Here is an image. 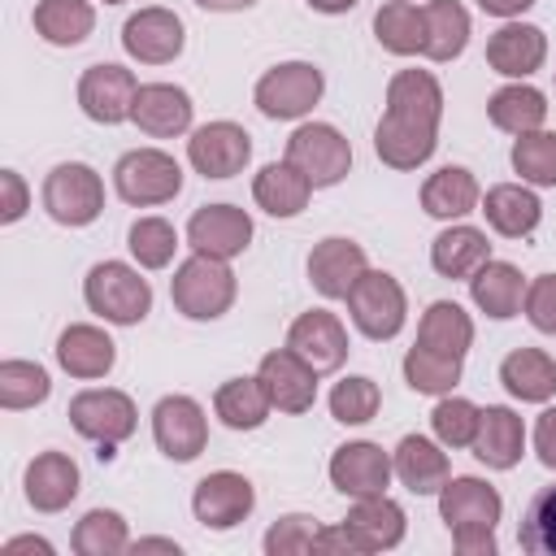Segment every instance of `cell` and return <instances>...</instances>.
I'll return each mask as SVG.
<instances>
[{
    "label": "cell",
    "instance_id": "cell-32",
    "mask_svg": "<svg viewBox=\"0 0 556 556\" xmlns=\"http://www.w3.org/2000/svg\"><path fill=\"white\" fill-rule=\"evenodd\" d=\"M491 261V243L482 230L473 226H452L443 230L434 243H430V265L443 274V278H469L478 265Z\"/></svg>",
    "mask_w": 556,
    "mask_h": 556
},
{
    "label": "cell",
    "instance_id": "cell-44",
    "mask_svg": "<svg viewBox=\"0 0 556 556\" xmlns=\"http://www.w3.org/2000/svg\"><path fill=\"white\" fill-rule=\"evenodd\" d=\"M517 543L530 552V556H556V486H543L526 517H521V530H517Z\"/></svg>",
    "mask_w": 556,
    "mask_h": 556
},
{
    "label": "cell",
    "instance_id": "cell-56",
    "mask_svg": "<svg viewBox=\"0 0 556 556\" xmlns=\"http://www.w3.org/2000/svg\"><path fill=\"white\" fill-rule=\"evenodd\" d=\"M135 552H178V543L174 539H139Z\"/></svg>",
    "mask_w": 556,
    "mask_h": 556
},
{
    "label": "cell",
    "instance_id": "cell-24",
    "mask_svg": "<svg viewBox=\"0 0 556 556\" xmlns=\"http://www.w3.org/2000/svg\"><path fill=\"white\" fill-rule=\"evenodd\" d=\"M78 495V465L65 452H39L26 465V500L39 513H61Z\"/></svg>",
    "mask_w": 556,
    "mask_h": 556
},
{
    "label": "cell",
    "instance_id": "cell-37",
    "mask_svg": "<svg viewBox=\"0 0 556 556\" xmlns=\"http://www.w3.org/2000/svg\"><path fill=\"white\" fill-rule=\"evenodd\" d=\"M374 35L387 52L395 56H413L426 48V17L417 4L408 0H387L378 13H374Z\"/></svg>",
    "mask_w": 556,
    "mask_h": 556
},
{
    "label": "cell",
    "instance_id": "cell-20",
    "mask_svg": "<svg viewBox=\"0 0 556 556\" xmlns=\"http://www.w3.org/2000/svg\"><path fill=\"white\" fill-rule=\"evenodd\" d=\"M365 274V248L352 239H321L308 252V282L326 295V300H348V291L356 287V278Z\"/></svg>",
    "mask_w": 556,
    "mask_h": 556
},
{
    "label": "cell",
    "instance_id": "cell-43",
    "mask_svg": "<svg viewBox=\"0 0 556 556\" xmlns=\"http://www.w3.org/2000/svg\"><path fill=\"white\" fill-rule=\"evenodd\" d=\"M48 391H52V382H48V374H43L35 361H4V365H0V404H4L9 413L43 404Z\"/></svg>",
    "mask_w": 556,
    "mask_h": 556
},
{
    "label": "cell",
    "instance_id": "cell-8",
    "mask_svg": "<svg viewBox=\"0 0 556 556\" xmlns=\"http://www.w3.org/2000/svg\"><path fill=\"white\" fill-rule=\"evenodd\" d=\"M135 400L126 391H113V387H91V391H78L70 400V426L83 434V439H96L100 447H113L122 439L135 434Z\"/></svg>",
    "mask_w": 556,
    "mask_h": 556
},
{
    "label": "cell",
    "instance_id": "cell-15",
    "mask_svg": "<svg viewBox=\"0 0 556 556\" xmlns=\"http://www.w3.org/2000/svg\"><path fill=\"white\" fill-rule=\"evenodd\" d=\"M187 156H191V165H195L204 178H230V174H239V169L248 165L252 139H248V130L235 126V122H208V126H200V130L187 139Z\"/></svg>",
    "mask_w": 556,
    "mask_h": 556
},
{
    "label": "cell",
    "instance_id": "cell-26",
    "mask_svg": "<svg viewBox=\"0 0 556 556\" xmlns=\"http://www.w3.org/2000/svg\"><path fill=\"white\" fill-rule=\"evenodd\" d=\"M343 526L361 539L365 552H382V547H395L404 539V508L387 495H365V500L352 504Z\"/></svg>",
    "mask_w": 556,
    "mask_h": 556
},
{
    "label": "cell",
    "instance_id": "cell-3",
    "mask_svg": "<svg viewBox=\"0 0 556 556\" xmlns=\"http://www.w3.org/2000/svg\"><path fill=\"white\" fill-rule=\"evenodd\" d=\"M174 308L191 321H213L235 304V274L226 269L222 256H204L195 252L191 261L178 265L174 282H169Z\"/></svg>",
    "mask_w": 556,
    "mask_h": 556
},
{
    "label": "cell",
    "instance_id": "cell-28",
    "mask_svg": "<svg viewBox=\"0 0 556 556\" xmlns=\"http://www.w3.org/2000/svg\"><path fill=\"white\" fill-rule=\"evenodd\" d=\"M391 465H395L400 482H404L413 495H434V491H443V482H447V456H443L430 439H421V434H404Z\"/></svg>",
    "mask_w": 556,
    "mask_h": 556
},
{
    "label": "cell",
    "instance_id": "cell-47",
    "mask_svg": "<svg viewBox=\"0 0 556 556\" xmlns=\"http://www.w3.org/2000/svg\"><path fill=\"white\" fill-rule=\"evenodd\" d=\"M378 387L369 378H343L334 382L330 391V417L343 421V426H365L374 413H378Z\"/></svg>",
    "mask_w": 556,
    "mask_h": 556
},
{
    "label": "cell",
    "instance_id": "cell-52",
    "mask_svg": "<svg viewBox=\"0 0 556 556\" xmlns=\"http://www.w3.org/2000/svg\"><path fill=\"white\" fill-rule=\"evenodd\" d=\"M313 552H365V547L348 526H334V530H317Z\"/></svg>",
    "mask_w": 556,
    "mask_h": 556
},
{
    "label": "cell",
    "instance_id": "cell-29",
    "mask_svg": "<svg viewBox=\"0 0 556 556\" xmlns=\"http://www.w3.org/2000/svg\"><path fill=\"white\" fill-rule=\"evenodd\" d=\"M500 382H504L508 395H517V400H530V404L552 400V395H556V361H552L547 352H539V348H517V352L504 356Z\"/></svg>",
    "mask_w": 556,
    "mask_h": 556
},
{
    "label": "cell",
    "instance_id": "cell-25",
    "mask_svg": "<svg viewBox=\"0 0 556 556\" xmlns=\"http://www.w3.org/2000/svg\"><path fill=\"white\" fill-rule=\"evenodd\" d=\"M56 361L74 378H104L113 369V361H117V348L96 326H70L56 339Z\"/></svg>",
    "mask_w": 556,
    "mask_h": 556
},
{
    "label": "cell",
    "instance_id": "cell-23",
    "mask_svg": "<svg viewBox=\"0 0 556 556\" xmlns=\"http://www.w3.org/2000/svg\"><path fill=\"white\" fill-rule=\"evenodd\" d=\"M473 456L486 465V469H513L521 460V447H526V430H521V417L504 404H491L482 408L478 417V434H473Z\"/></svg>",
    "mask_w": 556,
    "mask_h": 556
},
{
    "label": "cell",
    "instance_id": "cell-11",
    "mask_svg": "<svg viewBox=\"0 0 556 556\" xmlns=\"http://www.w3.org/2000/svg\"><path fill=\"white\" fill-rule=\"evenodd\" d=\"M152 439L169 460H195L208 443L204 408L191 395H165L152 408Z\"/></svg>",
    "mask_w": 556,
    "mask_h": 556
},
{
    "label": "cell",
    "instance_id": "cell-34",
    "mask_svg": "<svg viewBox=\"0 0 556 556\" xmlns=\"http://www.w3.org/2000/svg\"><path fill=\"white\" fill-rule=\"evenodd\" d=\"M213 408H217V417L230 430H256L269 417L274 400H269V391H265V382L256 374V378H230V382H222Z\"/></svg>",
    "mask_w": 556,
    "mask_h": 556
},
{
    "label": "cell",
    "instance_id": "cell-55",
    "mask_svg": "<svg viewBox=\"0 0 556 556\" xmlns=\"http://www.w3.org/2000/svg\"><path fill=\"white\" fill-rule=\"evenodd\" d=\"M200 9H213V13H235V9H252L256 0H195Z\"/></svg>",
    "mask_w": 556,
    "mask_h": 556
},
{
    "label": "cell",
    "instance_id": "cell-46",
    "mask_svg": "<svg viewBox=\"0 0 556 556\" xmlns=\"http://www.w3.org/2000/svg\"><path fill=\"white\" fill-rule=\"evenodd\" d=\"M478 417H482L478 404H469V400H460V395H447V400L434 404L430 426H434L439 443H447V447H469L473 434H478Z\"/></svg>",
    "mask_w": 556,
    "mask_h": 556
},
{
    "label": "cell",
    "instance_id": "cell-58",
    "mask_svg": "<svg viewBox=\"0 0 556 556\" xmlns=\"http://www.w3.org/2000/svg\"><path fill=\"white\" fill-rule=\"evenodd\" d=\"M104 4H117V0H104Z\"/></svg>",
    "mask_w": 556,
    "mask_h": 556
},
{
    "label": "cell",
    "instance_id": "cell-1",
    "mask_svg": "<svg viewBox=\"0 0 556 556\" xmlns=\"http://www.w3.org/2000/svg\"><path fill=\"white\" fill-rule=\"evenodd\" d=\"M443 87L430 70H400L387 83V113L374 130V152L391 169H417L434 152Z\"/></svg>",
    "mask_w": 556,
    "mask_h": 556
},
{
    "label": "cell",
    "instance_id": "cell-16",
    "mask_svg": "<svg viewBox=\"0 0 556 556\" xmlns=\"http://www.w3.org/2000/svg\"><path fill=\"white\" fill-rule=\"evenodd\" d=\"M187 239H191L195 252L230 261L252 243V217L243 208H235V204H204V208L191 213Z\"/></svg>",
    "mask_w": 556,
    "mask_h": 556
},
{
    "label": "cell",
    "instance_id": "cell-22",
    "mask_svg": "<svg viewBox=\"0 0 556 556\" xmlns=\"http://www.w3.org/2000/svg\"><path fill=\"white\" fill-rule=\"evenodd\" d=\"M130 122L156 139H169V135H182L191 126V96L174 83H148L139 87L135 96V109H130Z\"/></svg>",
    "mask_w": 556,
    "mask_h": 556
},
{
    "label": "cell",
    "instance_id": "cell-21",
    "mask_svg": "<svg viewBox=\"0 0 556 556\" xmlns=\"http://www.w3.org/2000/svg\"><path fill=\"white\" fill-rule=\"evenodd\" d=\"M543 56H547V35L539 26H526V22H508L486 39V65L495 74H508V78L534 74L543 65Z\"/></svg>",
    "mask_w": 556,
    "mask_h": 556
},
{
    "label": "cell",
    "instance_id": "cell-31",
    "mask_svg": "<svg viewBox=\"0 0 556 556\" xmlns=\"http://www.w3.org/2000/svg\"><path fill=\"white\" fill-rule=\"evenodd\" d=\"M308 191H313V182H308L291 161L265 165V169L256 174V182H252L256 204H261L265 213H274V217H295V213L308 204Z\"/></svg>",
    "mask_w": 556,
    "mask_h": 556
},
{
    "label": "cell",
    "instance_id": "cell-27",
    "mask_svg": "<svg viewBox=\"0 0 556 556\" xmlns=\"http://www.w3.org/2000/svg\"><path fill=\"white\" fill-rule=\"evenodd\" d=\"M521 269L517 265H508V261H486V265H478L473 274H469V295H473V304L486 313V317H513L517 308H521Z\"/></svg>",
    "mask_w": 556,
    "mask_h": 556
},
{
    "label": "cell",
    "instance_id": "cell-33",
    "mask_svg": "<svg viewBox=\"0 0 556 556\" xmlns=\"http://www.w3.org/2000/svg\"><path fill=\"white\" fill-rule=\"evenodd\" d=\"M417 343L430 348V352H443V356H465L469 343H473V321L460 304L452 300H434L417 326Z\"/></svg>",
    "mask_w": 556,
    "mask_h": 556
},
{
    "label": "cell",
    "instance_id": "cell-5",
    "mask_svg": "<svg viewBox=\"0 0 556 556\" xmlns=\"http://www.w3.org/2000/svg\"><path fill=\"white\" fill-rule=\"evenodd\" d=\"M43 208L61 226H87L104 208V182L91 165L65 161L43 178Z\"/></svg>",
    "mask_w": 556,
    "mask_h": 556
},
{
    "label": "cell",
    "instance_id": "cell-38",
    "mask_svg": "<svg viewBox=\"0 0 556 556\" xmlns=\"http://www.w3.org/2000/svg\"><path fill=\"white\" fill-rule=\"evenodd\" d=\"M486 117L508 130V135H526V130H539L543 117H547V100L543 91L526 87V83H513V87H500L491 100H486Z\"/></svg>",
    "mask_w": 556,
    "mask_h": 556
},
{
    "label": "cell",
    "instance_id": "cell-17",
    "mask_svg": "<svg viewBox=\"0 0 556 556\" xmlns=\"http://www.w3.org/2000/svg\"><path fill=\"white\" fill-rule=\"evenodd\" d=\"M391 456L378 447V443H343L334 447L330 456V482L334 491L352 495V500H365V495H382L387 482H391Z\"/></svg>",
    "mask_w": 556,
    "mask_h": 556
},
{
    "label": "cell",
    "instance_id": "cell-45",
    "mask_svg": "<svg viewBox=\"0 0 556 556\" xmlns=\"http://www.w3.org/2000/svg\"><path fill=\"white\" fill-rule=\"evenodd\" d=\"M174 248H178V235L165 217H139L130 226V252L143 269H161L174 261Z\"/></svg>",
    "mask_w": 556,
    "mask_h": 556
},
{
    "label": "cell",
    "instance_id": "cell-42",
    "mask_svg": "<svg viewBox=\"0 0 556 556\" xmlns=\"http://www.w3.org/2000/svg\"><path fill=\"white\" fill-rule=\"evenodd\" d=\"M513 169L534 187H556V130H526L513 143Z\"/></svg>",
    "mask_w": 556,
    "mask_h": 556
},
{
    "label": "cell",
    "instance_id": "cell-6",
    "mask_svg": "<svg viewBox=\"0 0 556 556\" xmlns=\"http://www.w3.org/2000/svg\"><path fill=\"white\" fill-rule=\"evenodd\" d=\"M113 182H117V195L126 204H139V208H152V204H165L178 195L182 187V169L169 152H156V148H135L117 161L113 169Z\"/></svg>",
    "mask_w": 556,
    "mask_h": 556
},
{
    "label": "cell",
    "instance_id": "cell-49",
    "mask_svg": "<svg viewBox=\"0 0 556 556\" xmlns=\"http://www.w3.org/2000/svg\"><path fill=\"white\" fill-rule=\"evenodd\" d=\"M526 317L534 330L543 334H556V274H543L530 282L526 291Z\"/></svg>",
    "mask_w": 556,
    "mask_h": 556
},
{
    "label": "cell",
    "instance_id": "cell-30",
    "mask_svg": "<svg viewBox=\"0 0 556 556\" xmlns=\"http://www.w3.org/2000/svg\"><path fill=\"white\" fill-rule=\"evenodd\" d=\"M482 213H486V222H491L500 235H508V239H526V235L539 226L543 204H539L534 191H526V187H517V182H500V187L486 191Z\"/></svg>",
    "mask_w": 556,
    "mask_h": 556
},
{
    "label": "cell",
    "instance_id": "cell-9",
    "mask_svg": "<svg viewBox=\"0 0 556 556\" xmlns=\"http://www.w3.org/2000/svg\"><path fill=\"white\" fill-rule=\"evenodd\" d=\"M321 70L308 65V61H282L274 65L269 74H261L256 83V109L265 117H278V122H291V117H304L317 100H321Z\"/></svg>",
    "mask_w": 556,
    "mask_h": 556
},
{
    "label": "cell",
    "instance_id": "cell-48",
    "mask_svg": "<svg viewBox=\"0 0 556 556\" xmlns=\"http://www.w3.org/2000/svg\"><path fill=\"white\" fill-rule=\"evenodd\" d=\"M313 539H317V521L304 517V513H291V517L269 526L265 552L269 556H300V552H313Z\"/></svg>",
    "mask_w": 556,
    "mask_h": 556
},
{
    "label": "cell",
    "instance_id": "cell-36",
    "mask_svg": "<svg viewBox=\"0 0 556 556\" xmlns=\"http://www.w3.org/2000/svg\"><path fill=\"white\" fill-rule=\"evenodd\" d=\"M91 26H96V9L87 0H39L35 4V30L56 48L83 43Z\"/></svg>",
    "mask_w": 556,
    "mask_h": 556
},
{
    "label": "cell",
    "instance_id": "cell-18",
    "mask_svg": "<svg viewBox=\"0 0 556 556\" xmlns=\"http://www.w3.org/2000/svg\"><path fill=\"white\" fill-rule=\"evenodd\" d=\"M122 48L143 65H165V61H174L182 52V22L161 4L139 9L122 26Z\"/></svg>",
    "mask_w": 556,
    "mask_h": 556
},
{
    "label": "cell",
    "instance_id": "cell-39",
    "mask_svg": "<svg viewBox=\"0 0 556 556\" xmlns=\"http://www.w3.org/2000/svg\"><path fill=\"white\" fill-rule=\"evenodd\" d=\"M426 17V56L430 61H452L460 56V48L469 43V13L456 0H430L421 9Z\"/></svg>",
    "mask_w": 556,
    "mask_h": 556
},
{
    "label": "cell",
    "instance_id": "cell-14",
    "mask_svg": "<svg viewBox=\"0 0 556 556\" xmlns=\"http://www.w3.org/2000/svg\"><path fill=\"white\" fill-rule=\"evenodd\" d=\"M287 348H291L295 356H304L317 374H330V369H339V365L348 361V330H343V321H339L334 313L308 308V313H300V317L291 321Z\"/></svg>",
    "mask_w": 556,
    "mask_h": 556
},
{
    "label": "cell",
    "instance_id": "cell-41",
    "mask_svg": "<svg viewBox=\"0 0 556 556\" xmlns=\"http://www.w3.org/2000/svg\"><path fill=\"white\" fill-rule=\"evenodd\" d=\"M130 539H126V521L122 513L113 508H91L78 526H74V552L78 556H117L126 552Z\"/></svg>",
    "mask_w": 556,
    "mask_h": 556
},
{
    "label": "cell",
    "instance_id": "cell-7",
    "mask_svg": "<svg viewBox=\"0 0 556 556\" xmlns=\"http://www.w3.org/2000/svg\"><path fill=\"white\" fill-rule=\"evenodd\" d=\"M348 313L365 339H391V334H400L404 313H408L404 287L382 269H365L356 278V287L348 291Z\"/></svg>",
    "mask_w": 556,
    "mask_h": 556
},
{
    "label": "cell",
    "instance_id": "cell-12",
    "mask_svg": "<svg viewBox=\"0 0 556 556\" xmlns=\"http://www.w3.org/2000/svg\"><path fill=\"white\" fill-rule=\"evenodd\" d=\"M252 504H256V491H252V482H248L243 473H235V469H217V473L200 478V482H195V495H191V513H195V521L208 526V530H230V526H239V521L252 513Z\"/></svg>",
    "mask_w": 556,
    "mask_h": 556
},
{
    "label": "cell",
    "instance_id": "cell-40",
    "mask_svg": "<svg viewBox=\"0 0 556 556\" xmlns=\"http://www.w3.org/2000/svg\"><path fill=\"white\" fill-rule=\"evenodd\" d=\"M404 378L421 395H447L460 382V356H443V352H430V348L413 343L408 356H404Z\"/></svg>",
    "mask_w": 556,
    "mask_h": 556
},
{
    "label": "cell",
    "instance_id": "cell-53",
    "mask_svg": "<svg viewBox=\"0 0 556 556\" xmlns=\"http://www.w3.org/2000/svg\"><path fill=\"white\" fill-rule=\"evenodd\" d=\"M17 552L52 556V543H48V539H35V534H22V539H9V543H4V556H17Z\"/></svg>",
    "mask_w": 556,
    "mask_h": 556
},
{
    "label": "cell",
    "instance_id": "cell-2",
    "mask_svg": "<svg viewBox=\"0 0 556 556\" xmlns=\"http://www.w3.org/2000/svg\"><path fill=\"white\" fill-rule=\"evenodd\" d=\"M500 491L482 478H447L439 491V517L447 521L460 556H491L495 552V521H500Z\"/></svg>",
    "mask_w": 556,
    "mask_h": 556
},
{
    "label": "cell",
    "instance_id": "cell-10",
    "mask_svg": "<svg viewBox=\"0 0 556 556\" xmlns=\"http://www.w3.org/2000/svg\"><path fill=\"white\" fill-rule=\"evenodd\" d=\"M287 161H291L313 187H334V182L348 174V165H352V148H348V139H343L334 126L308 122V126H300V130L287 139Z\"/></svg>",
    "mask_w": 556,
    "mask_h": 556
},
{
    "label": "cell",
    "instance_id": "cell-50",
    "mask_svg": "<svg viewBox=\"0 0 556 556\" xmlns=\"http://www.w3.org/2000/svg\"><path fill=\"white\" fill-rule=\"evenodd\" d=\"M0 191H4L0 222H17L26 213V182H22V174L17 169H0Z\"/></svg>",
    "mask_w": 556,
    "mask_h": 556
},
{
    "label": "cell",
    "instance_id": "cell-57",
    "mask_svg": "<svg viewBox=\"0 0 556 556\" xmlns=\"http://www.w3.org/2000/svg\"><path fill=\"white\" fill-rule=\"evenodd\" d=\"M308 4H313L317 13H348L356 0H308Z\"/></svg>",
    "mask_w": 556,
    "mask_h": 556
},
{
    "label": "cell",
    "instance_id": "cell-19",
    "mask_svg": "<svg viewBox=\"0 0 556 556\" xmlns=\"http://www.w3.org/2000/svg\"><path fill=\"white\" fill-rule=\"evenodd\" d=\"M261 382H265L274 408H282V413H304L317 400V369L304 356H295L291 348L261 356Z\"/></svg>",
    "mask_w": 556,
    "mask_h": 556
},
{
    "label": "cell",
    "instance_id": "cell-54",
    "mask_svg": "<svg viewBox=\"0 0 556 556\" xmlns=\"http://www.w3.org/2000/svg\"><path fill=\"white\" fill-rule=\"evenodd\" d=\"M482 13H495V17H513V13H526L534 0H478Z\"/></svg>",
    "mask_w": 556,
    "mask_h": 556
},
{
    "label": "cell",
    "instance_id": "cell-13",
    "mask_svg": "<svg viewBox=\"0 0 556 556\" xmlns=\"http://www.w3.org/2000/svg\"><path fill=\"white\" fill-rule=\"evenodd\" d=\"M135 96H139V83L126 65H91L83 78H78V104L91 122H126L130 109H135Z\"/></svg>",
    "mask_w": 556,
    "mask_h": 556
},
{
    "label": "cell",
    "instance_id": "cell-4",
    "mask_svg": "<svg viewBox=\"0 0 556 556\" xmlns=\"http://www.w3.org/2000/svg\"><path fill=\"white\" fill-rule=\"evenodd\" d=\"M83 295L91 304V313H100L104 321L113 326H135L148 317L152 308V287L148 278H139V269L122 265V261H100L91 265L87 282H83Z\"/></svg>",
    "mask_w": 556,
    "mask_h": 556
},
{
    "label": "cell",
    "instance_id": "cell-51",
    "mask_svg": "<svg viewBox=\"0 0 556 556\" xmlns=\"http://www.w3.org/2000/svg\"><path fill=\"white\" fill-rule=\"evenodd\" d=\"M534 452L547 469H556V408H547L539 421H534Z\"/></svg>",
    "mask_w": 556,
    "mask_h": 556
},
{
    "label": "cell",
    "instance_id": "cell-35",
    "mask_svg": "<svg viewBox=\"0 0 556 556\" xmlns=\"http://www.w3.org/2000/svg\"><path fill=\"white\" fill-rule=\"evenodd\" d=\"M473 204H478V182L460 165L434 169L421 187V208L430 217H465V213H473Z\"/></svg>",
    "mask_w": 556,
    "mask_h": 556
}]
</instances>
